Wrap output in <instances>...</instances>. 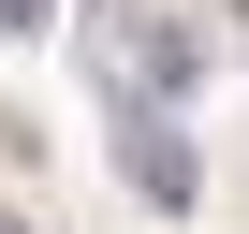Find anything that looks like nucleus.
<instances>
[{
    "label": "nucleus",
    "instance_id": "f257e3e1",
    "mask_svg": "<svg viewBox=\"0 0 249 234\" xmlns=\"http://www.w3.org/2000/svg\"><path fill=\"white\" fill-rule=\"evenodd\" d=\"M88 59H103L117 102H176V88H205V30L147 15V0H103V15H88Z\"/></svg>",
    "mask_w": 249,
    "mask_h": 234
},
{
    "label": "nucleus",
    "instance_id": "7ed1b4c3",
    "mask_svg": "<svg viewBox=\"0 0 249 234\" xmlns=\"http://www.w3.org/2000/svg\"><path fill=\"white\" fill-rule=\"evenodd\" d=\"M44 15H59V0H0V30H15V44H30V30H44Z\"/></svg>",
    "mask_w": 249,
    "mask_h": 234
},
{
    "label": "nucleus",
    "instance_id": "f03ea898",
    "mask_svg": "<svg viewBox=\"0 0 249 234\" xmlns=\"http://www.w3.org/2000/svg\"><path fill=\"white\" fill-rule=\"evenodd\" d=\"M117 176H132L147 205H191V132H176L161 102H132V132H117Z\"/></svg>",
    "mask_w": 249,
    "mask_h": 234
},
{
    "label": "nucleus",
    "instance_id": "20e7f679",
    "mask_svg": "<svg viewBox=\"0 0 249 234\" xmlns=\"http://www.w3.org/2000/svg\"><path fill=\"white\" fill-rule=\"evenodd\" d=\"M0 234H30V219H0Z\"/></svg>",
    "mask_w": 249,
    "mask_h": 234
}]
</instances>
